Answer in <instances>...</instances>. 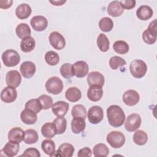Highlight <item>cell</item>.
I'll return each mask as SVG.
<instances>
[{"mask_svg":"<svg viewBox=\"0 0 157 157\" xmlns=\"http://www.w3.org/2000/svg\"><path fill=\"white\" fill-rule=\"evenodd\" d=\"M107 117L109 124L114 128L122 126L126 118L123 110L118 105H111L107 108Z\"/></svg>","mask_w":157,"mask_h":157,"instance_id":"1","label":"cell"},{"mask_svg":"<svg viewBox=\"0 0 157 157\" xmlns=\"http://www.w3.org/2000/svg\"><path fill=\"white\" fill-rule=\"evenodd\" d=\"M129 71L134 77L140 78L145 75L147 71V66L141 59H134L130 63Z\"/></svg>","mask_w":157,"mask_h":157,"instance_id":"2","label":"cell"},{"mask_svg":"<svg viewBox=\"0 0 157 157\" xmlns=\"http://www.w3.org/2000/svg\"><path fill=\"white\" fill-rule=\"evenodd\" d=\"M2 60L7 67H14L20 61V56L18 53L13 49H8L2 54Z\"/></svg>","mask_w":157,"mask_h":157,"instance_id":"3","label":"cell"},{"mask_svg":"<svg viewBox=\"0 0 157 157\" xmlns=\"http://www.w3.org/2000/svg\"><path fill=\"white\" fill-rule=\"evenodd\" d=\"M106 140L112 147L119 148L123 146L126 139L124 135L121 132L113 131L107 134Z\"/></svg>","mask_w":157,"mask_h":157,"instance_id":"4","label":"cell"},{"mask_svg":"<svg viewBox=\"0 0 157 157\" xmlns=\"http://www.w3.org/2000/svg\"><path fill=\"white\" fill-rule=\"evenodd\" d=\"M45 88L47 92L52 94H59L63 89V81L58 77H50L45 83Z\"/></svg>","mask_w":157,"mask_h":157,"instance_id":"5","label":"cell"},{"mask_svg":"<svg viewBox=\"0 0 157 157\" xmlns=\"http://www.w3.org/2000/svg\"><path fill=\"white\" fill-rule=\"evenodd\" d=\"M88 121L93 124L99 123L104 118L103 109L101 106L93 105L91 107L87 113Z\"/></svg>","mask_w":157,"mask_h":157,"instance_id":"6","label":"cell"},{"mask_svg":"<svg viewBox=\"0 0 157 157\" xmlns=\"http://www.w3.org/2000/svg\"><path fill=\"white\" fill-rule=\"evenodd\" d=\"M142 119L138 113H131L128 116L124 122L125 129L128 132L136 131L140 126Z\"/></svg>","mask_w":157,"mask_h":157,"instance_id":"7","label":"cell"},{"mask_svg":"<svg viewBox=\"0 0 157 157\" xmlns=\"http://www.w3.org/2000/svg\"><path fill=\"white\" fill-rule=\"evenodd\" d=\"M50 45L56 50H60L63 49L66 45L64 37L57 31L52 32L48 37Z\"/></svg>","mask_w":157,"mask_h":157,"instance_id":"8","label":"cell"},{"mask_svg":"<svg viewBox=\"0 0 157 157\" xmlns=\"http://www.w3.org/2000/svg\"><path fill=\"white\" fill-rule=\"evenodd\" d=\"M30 24L34 31L40 32L47 28L48 20L42 15H36L31 19Z\"/></svg>","mask_w":157,"mask_h":157,"instance_id":"9","label":"cell"},{"mask_svg":"<svg viewBox=\"0 0 157 157\" xmlns=\"http://www.w3.org/2000/svg\"><path fill=\"white\" fill-rule=\"evenodd\" d=\"M123 102L128 106L136 105L140 100L139 93L134 90H128L126 91L122 96Z\"/></svg>","mask_w":157,"mask_h":157,"instance_id":"10","label":"cell"},{"mask_svg":"<svg viewBox=\"0 0 157 157\" xmlns=\"http://www.w3.org/2000/svg\"><path fill=\"white\" fill-rule=\"evenodd\" d=\"M6 82L9 86L17 88L21 83V76L17 70L10 71L6 74Z\"/></svg>","mask_w":157,"mask_h":157,"instance_id":"11","label":"cell"},{"mask_svg":"<svg viewBox=\"0 0 157 157\" xmlns=\"http://www.w3.org/2000/svg\"><path fill=\"white\" fill-rule=\"evenodd\" d=\"M17 97V91L15 88L11 86L4 87L1 93V99L5 103H11L15 101Z\"/></svg>","mask_w":157,"mask_h":157,"instance_id":"12","label":"cell"},{"mask_svg":"<svg viewBox=\"0 0 157 157\" xmlns=\"http://www.w3.org/2000/svg\"><path fill=\"white\" fill-rule=\"evenodd\" d=\"M72 69L74 75L77 78L85 77L89 71V67L85 61H78L72 64Z\"/></svg>","mask_w":157,"mask_h":157,"instance_id":"13","label":"cell"},{"mask_svg":"<svg viewBox=\"0 0 157 157\" xmlns=\"http://www.w3.org/2000/svg\"><path fill=\"white\" fill-rule=\"evenodd\" d=\"M20 70L21 75L26 78L32 77L36 73V67L34 63L30 61H24L21 64Z\"/></svg>","mask_w":157,"mask_h":157,"instance_id":"14","label":"cell"},{"mask_svg":"<svg viewBox=\"0 0 157 157\" xmlns=\"http://www.w3.org/2000/svg\"><path fill=\"white\" fill-rule=\"evenodd\" d=\"M69 103L63 101H59L53 104L52 110L55 115L57 117H64L66 115L69 110Z\"/></svg>","mask_w":157,"mask_h":157,"instance_id":"15","label":"cell"},{"mask_svg":"<svg viewBox=\"0 0 157 157\" xmlns=\"http://www.w3.org/2000/svg\"><path fill=\"white\" fill-rule=\"evenodd\" d=\"M25 131L19 127L12 128L8 133L9 141L20 144L24 140Z\"/></svg>","mask_w":157,"mask_h":157,"instance_id":"16","label":"cell"},{"mask_svg":"<svg viewBox=\"0 0 157 157\" xmlns=\"http://www.w3.org/2000/svg\"><path fill=\"white\" fill-rule=\"evenodd\" d=\"M88 85H99L102 86L104 84V77L99 72L93 71L88 74L86 78Z\"/></svg>","mask_w":157,"mask_h":157,"instance_id":"17","label":"cell"},{"mask_svg":"<svg viewBox=\"0 0 157 157\" xmlns=\"http://www.w3.org/2000/svg\"><path fill=\"white\" fill-rule=\"evenodd\" d=\"M75 151L74 146L69 143L61 144L53 156L61 157H71Z\"/></svg>","mask_w":157,"mask_h":157,"instance_id":"18","label":"cell"},{"mask_svg":"<svg viewBox=\"0 0 157 157\" xmlns=\"http://www.w3.org/2000/svg\"><path fill=\"white\" fill-rule=\"evenodd\" d=\"M103 95V90L102 86L99 85H91L87 91L88 98L93 102L99 101Z\"/></svg>","mask_w":157,"mask_h":157,"instance_id":"19","label":"cell"},{"mask_svg":"<svg viewBox=\"0 0 157 157\" xmlns=\"http://www.w3.org/2000/svg\"><path fill=\"white\" fill-rule=\"evenodd\" d=\"M20 119L25 124H33L36 123L37 120V115L34 112L25 108L21 112Z\"/></svg>","mask_w":157,"mask_h":157,"instance_id":"20","label":"cell"},{"mask_svg":"<svg viewBox=\"0 0 157 157\" xmlns=\"http://www.w3.org/2000/svg\"><path fill=\"white\" fill-rule=\"evenodd\" d=\"M107 11L109 15L113 17H117L123 13L124 9L121 6L120 1H113L109 4Z\"/></svg>","mask_w":157,"mask_h":157,"instance_id":"21","label":"cell"},{"mask_svg":"<svg viewBox=\"0 0 157 157\" xmlns=\"http://www.w3.org/2000/svg\"><path fill=\"white\" fill-rule=\"evenodd\" d=\"M32 12L31 7L26 3L19 4L15 9V15L20 20H24L28 18Z\"/></svg>","mask_w":157,"mask_h":157,"instance_id":"22","label":"cell"},{"mask_svg":"<svg viewBox=\"0 0 157 157\" xmlns=\"http://www.w3.org/2000/svg\"><path fill=\"white\" fill-rule=\"evenodd\" d=\"M153 14V11L152 9L147 5L140 6L136 10L137 17L143 21L147 20L152 17Z\"/></svg>","mask_w":157,"mask_h":157,"instance_id":"23","label":"cell"},{"mask_svg":"<svg viewBox=\"0 0 157 157\" xmlns=\"http://www.w3.org/2000/svg\"><path fill=\"white\" fill-rule=\"evenodd\" d=\"M65 97L69 101L75 102L80 99L82 93L81 91L75 86L69 87L65 92Z\"/></svg>","mask_w":157,"mask_h":157,"instance_id":"24","label":"cell"},{"mask_svg":"<svg viewBox=\"0 0 157 157\" xmlns=\"http://www.w3.org/2000/svg\"><path fill=\"white\" fill-rule=\"evenodd\" d=\"M71 129L74 134H80L83 131L86 127V122L84 118L75 117L71 121Z\"/></svg>","mask_w":157,"mask_h":157,"instance_id":"25","label":"cell"},{"mask_svg":"<svg viewBox=\"0 0 157 157\" xmlns=\"http://www.w3.org/2000/svg\"><path fill=\"white\" fill-rule=\"evenodd\" d=\"M19 144L9 141V142H7L5 145V146L1 150L4 152L6 156L9 157H13L18 154L19 151Z\"/></svg>","mask_w":157,"mask_h":157,"instance_id":"26","label":"cell"},{"mask_svg":"<svg viewBox=\"0 0 157 157\" xmlns=\"http://www.w3.org/2000/svg\"><path fill=\"white\" fill-rule=\"evenodd\" d=\"M35 45V40L31 36L23 39L20 42V48L21 51L25 53H29L32 52L34 49Z\"/></svg>","mask_w":157,"mask_h":157,"instance_id":"27","label":"cell"},{"mask_svg":"<svg viewBox=\"0 0 157 157\" xmlns=\"http://www.w3.org/2000/svg\"><path fill=\"white\" fill-rule=\"evenodd\" d=\"M56 134H63L67 128V120L63 117H58L52 122Z\"/></svg>","mask_w":157,"mask_h":157,"instance_id":"28","label":"cell"},{"mask_svg":"<svg viewBox=\"0 0 157 157\" xmlns=\"http://www.w3.org/2000/svg\"><path fill=\"white\" fill-rule=\"evenodd\" d=\"M15 33L17 36L20 39H24L25 37L31 36V29L29 25L25 23H20L17 25L15 29Z\"/></svg>","mask_w":157,"mask_h":157,"instance_id":"29","label":"cell"},{"mask_svg":"<svg viewBox=\"0 0 157 157\" xmlns=\"http://www.w3.org/2000/svg\"><path fill=\"white\" fill-rule=\"evenodd\" d=\"M42 150L45 154L50 156H53L55 153V144L51 139H45L41 144Z\"/></svg>","mask_w":157,"mask_h":157,"instance_id":"30","label":"cell"},{"mask_svg":"<svg viewBox=\"0 0 157 157\" xmlns=\"http://www.w3.org/2000/svg\"><path fill=\"white\" fill-rule=\"evenodd\" d=\"M42 135L47 139L53 138L56 134V130L52 123L47 122L44 123L41 128Z\"/></svg>","mask_w":157,"mask_h":157,"instance_id":"31","label":"cell"},{"mask_svg":"<svg viewBox=\"0 0 157 157\" xmlns=\"http://www.w3.org/2000/svg\"><path fill=\"white\" fill-rule=\"evenodd\" d=\"M97 46L102 52H106L109 50L110 47V42L108 37L103 33L99 34L96 40Z\"/></svg>","mask_w":157,"mask_h":157,"instance_id":"32","label":"cell"},{"mask_svg":"<svg viewBox=\"0 0 157 157\" xmlns=\"http://www.w3.org/2000/svg\"><path fill=\"white\" fill-rule=\"evenodd\" d=\"M39 136L37 132L33 129H29L25 131L24 142L26 144L31 145L37 142Z\"/></svg>","mask_w":157,"mask_h":157,"instance_id":"33","label":"cell"},{"mask_svg":"<svg viewBox=\"0 0 157 157\" xmlns=\"http://www.w3.org/2000/svg\"><path fill=\"white\" fill-rule=\"evenodd\" d=\"M133 142L137 145H144L148 140L147 134L142 130H136L132 137Z\"/></svg>","mask_w":157,"mask_h":157,"instance_id":"34","label":"cell"},{"mask_svg":"<svg viewBox=\"0 0 157 157\" xmlns=\"http://www.w3.org/2000/svg\"><path fill=\"white\" fill-rule=\"evenodd\" d=\"M109 154V149L105 144L99 143L93 147V155L96 157H105Z\"/></svg>","mask_w":157,"mask_h":157,"instance_id":"35","label":"cell"},{"mask_svg":"<svg viewBox=\"0 0 157 157\" xmlns=\"http://www.w3.org/2000/svg\"><path fill=\"white\" fill-rule=\"evenodd\" d=\"M113 48L114 51L121 55H124L129 52V47L127 42L124 40H117L113 45Z\"/></svg>","mask_w":157,"mask_h":157,"instance_id":"36","label":"cell"},{"mask_svg":"<svg viewBox=\"0 0 157 157\" xmlns=\"http://www.w3.org/2000/svg\"><path fill=\"white\" fill-rule=\"evenodd\" d=\"M86 113L87 112L85 107L82 104H76L74 105L71 110V115L73 118L80 117L85 119Z\"/></svg>","mask_w":157,"mask_h":157,"instance_id":"37","label":"cell"},{"mask_svg":"<svg viewBox=\"0 0 157 157\" xmlns=\"http://www.w3.org/2000/svg\"><path fill=\"white\" fill-rule=\"evenodd\" d=\"M99 27L103 32H109L113 27V20L109 17L102 18L99 21Z\"/></svg>","mask_w":157,"mask_h":157,"instance_id":"38","label":"cell"},{"mask_svg":"<svg viewBox=\"0 0 157 157\" xmlns=\"http://www.w3.org/2000/svg\"><path fill=\"white\" fill-rule=\"evenodd\" d=\"M25 108L36 113H39L42 110V106L38 99H31L28 101L25 104Z\"/></svg>","mask_w":157,"mask_h":157,"instance_id":"39","label":"cell"},{"mask_svg":"<svg viewBox=\"0 0 157 157\" xmlns=\"http://www.w3.org/2000/svg\"><path fill=\"white\" fill-rule=\"evenodd\" d=\"M45 61L50 66H56L59 61V56L56 52L50 50L45 55Z\"/></svg>","mask_w":157,"mask_h":157,"instance_id":"40","label":"cell"},{"mask_svg":"<svg viewBox=\"0 0 157 157\" xmlns=\"http://www.w3.org/2000/svg\"><path fill=\"white\" fill-rule=\"evenodd\" d=\"M59 72L61 75L66 79H69L74 75L72 65L71 63H64L62 64L59 69Z\"/></svg>","mask_w":157,"mask_h":157,"instance_id":"41","label":"cell"},{"mask_svg":"<svg viewBox=\"0 0 157 157\" xmlns=\"http://www.w3.org/2000/svg\"><path fill=\"white\" fill-rule=\"evenodd\" d=\"M109 66L113 70L117 69L120 66L126 65V61L120 56H113L109 59Z\"/></svg>","mask_w":157,"mask_h":157,"instance_id":"42","label":"cell"},{"mask_svg":"<svg viewBox=\"0 0 157 157\" xmlns=\"http://www.w3.org/2000/svg\"><path fill=\"white\" fill-rule=\"evenodd\" d=\"M37 99L39 100L42 106V109L44 110L49 109L53 104L52 97L47 94H42Z\"/></svg>","mask_w":157,"mask_h":157,"instance_id":"43","label":"cell"},{"mask_svg":"<svg viewBox=\"0 0 157 157\" xmlns=\"http://www.w3.org/2000/svg\"><path fill=\"white\" fill-rule=\"evenodd\" d=\"M142 39L147 44L152 45L156 42V36L153 34L151 32H150L147 29H145L142 33Z\"/></svg>","mask_w":157,"mask_h":157,"instance_id":"44","label":"cell"},{"mask_svg":"<svg viewBox=\"0 0 157 157\" xmlns=\"http://www.w3.org/2000/svg\"><path fill=\"white\" fill-rule=\"evenodd\" d=\"M21 156H33V157H39L40 156V153L39 150L36 148H28L26 149L23 153L21 155Z\"/></svg>","mask_w":157,"mask_h":157,"instance_id":"45","label":"cell"},{"mask_svg":"<svg viewBox=\"0 0 157 157\" xmlns=\"http://www.w3.org/2000/svg\"><path fill=\"white\" fill-rule=\"evenodd\" d=\"M120 3L123 9L130 10L135 7L136 1L135 0H123L120 1Z\"/></svg>","mask_w":157,"mask_h":157,"instance_id":"46","label":"cell"},{"mask_svg":"<svg viewBox=\"0 0 157 157\" xmlns=\"http://www.w3.org/2000/svg\"><path fill=\"white\" fill-rule=\"evenodd\" d=\"M92 155L91 150L88 147H84L81 148L77 153L78 157H90Z\"/></svg>","mask_w":157,"mask_h":157,"instance_id":"47","label":"cell"},{"mask_svg":"<svg viewBox=\"0 0 157 157\" xmlns=\"http://www.w3.org/2000/svg\"><path fill=\"white\" fill-rule=\"evenodd\" d=\"M156 19H155L153 21H151L148 25L147 29L151 32L153 34L157 36V22Z\"/></svg>","mask_w":157,"mask_h":157,"instance_id":"48","label":"cell"},{"mask_svg":"<svg viewBox=\"0 0 157 157\" xmlns=\"http://www.w3.org/2000/svg\"><path fill=\"white\" fill-rule=\"evenodd\" d=\"M12 3H13V1L12 0H1L0 7L1 9H7L12 6Z\"/></svg>","mask_w":157,"mask_h":157,"instance_id":"49","label":"cell"},{"mask_svg":"<svg viewBox=\"0 0 157 157\" xmlns=\"http://www.w3.org/2000/svg\"><path fill=\"white\" fill-rule=\"evenodd\" d=\"M49 2L52 4L53 6H62L63 4H64L66 1H49Z\"/></svg>","mask_w":157,"mask_h":157,"instance_id":"50","label":"cell"}]
</instances>
